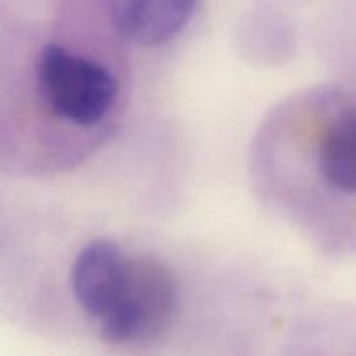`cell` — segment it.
<instances>
[{
    "label": "cell",
    "instance_id": "cell-1",
    "mask_svg": "<svg viewBox=\"0 0 356 356\" xmlns=\"http://www.w3.org/2000/svg\"><path fill=\"white\" fill-rule=\"evenodd\" d=\"M127 103L111 49L61 31L0 35V167L61 170L115 131Z\"/></svg>",
    "mask_w": 356,
    "mask_h": 356
},
{
    "label": "cell",
    "instance_id": "cell-2",
    "mask_svg": "<svg viewBox=\"0 0 356 356\" xmlns=\"http://www.w3.org/2000/svg\"><path fill=\"white\" fill-rule=\"evenodd\" d=\"M254 165L268 204L329 249H356V90L320 87L278 106Z\"/></svg>",
    "mask_w": 356,
    "mask_h": 356
},
{
    "label": "cell",
    "instance_id": "cell-3",
    "mask_svg": "<svg viewBox=\"0 0 356 356\" xmlns=\"http://www.w3.org/2000/svg\"><path fill=\"white\" fill-rule=\"evenodd\" d=\"M70 291L92 336L120 353L153 351L169 337L179 316V282L169 264L104 236L76 252Z\"/></svg>",
    "mask_w": 356,
    "mask_h": 356
},
{
    "label": "cell",
    "instance_id": "cell-4",
    "mask_svg": "<svg viewBox=\"0 0 356 356\" xmlns=\"http://www.w3.org/2000/svg\"><path fill=\"white\" fill-rule=\"evenodd\" d=\"M198 0H106V21L122 44L159 49L190 26Z\"/></svg>",
    "mask_w": 356,
    "mask_h": 356
}]
</instances>
